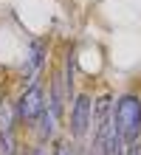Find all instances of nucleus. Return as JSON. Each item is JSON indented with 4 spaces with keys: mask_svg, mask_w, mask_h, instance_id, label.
Segmentation results:
<instances>
[{
    "mask_svg": "<svg viewBox=\"0 0 141 155\" xmlns=\"http://www.w3.org/2000/svg\"><path fill=\"white\" fill-rule=\"evenodd\" d=\"M113 124L119 127L124 144L141 141V96L121 93L113 99Z\"/></svg>",
    "mask_w": 141,
    "mask_h": 155,
    "instance_id": "obj_1",
    "label": "nucleus"
},
{
    "mask_svg": "<svg viewBox=\"0 0 141 155\" xmlns=\"http://www.w3.org/2000/svg\"><path fill=\"white\" fill-rule=\"evenodd\" d=\"M45 104H48V96H45L42 82H40V79L28 82V85H25V90H23L20 96H17V102H14L17 121H20L23 127H34V121L42 116Z\"/></svg>",
    "mask_w": 141,
    "mask_h": 155,
    "instance_id": "obj_2",
    "label": "nucleus"
},
{
    "mask_svg": "<svg viewBox=\"0 0 141 155\" xmlns=\"http://www.w3.org/2000/svg\"><path fill=\"white\" fill-rule=\"evenodd\" d=\"M90 127H93V99L88 93H79L68 104V135L85 144L90 135Z\"/></svg>",
    "mask_w": 141,
    "mask_h": 155,
    "instance_id": "obj_3",
    "label": "nucleus"
},
{
    "mask_svg": "<svg viewBox=\"0 0 141 155\" xmlns=\"http://www.w3.org/2000/svg\"><path fill=\"white\" fill-rule=\"evenodd\" d=\"M45 59H48V45L42 40H31L25 45V57H23V65H20V74L28 76V82H34L37 74L45 68Z\"/></svg>",
    "mask_w": 141,
    "mask_h": 155,
    "instance_id": "obj_4",
    "label": "nucleus"
},
{
    "mask_svg": "<svg viewBox=\"0 0 141 155\" xmlns=\"http://www.w3.org/2000/svg\"><path fill=\"white\" fill-rule=\"evenodd\" d=\"M48 110L59 118H65V110H68V93H65V79H62V74H54L51 79H48Z\"/></svg>",
    "mask_w": 141,
    "mask_h": 155,
    "instance_id": "obj_5",
    "label": "nucleus"
},
{
    "mask_svg": "<svg viewBox=\"0 0 141 155\" xmlns=\"http://www.w3.org/2000/svg\"><path fill=\"white\" fill-rule=\"evenodd\" d=\"M31 130H34V135H37V141H40V144H48V141H54V138H56V130H59V118H56V116L48 110V107H45L42 116L34 121Z\"/></svg>",
    "mask_w": 141,
    "mask_h": 155,
    "instance_id": "obj_6",
    "label": "nucleus"
},
{
    "mask_svg": "<svg viewBox=\"0 0 141 155\" xmlns=\"http://www.w3.org/2000/svg\"><path fill=\"white\" fill-rule=\"evenodd\" d=\"M124 152H127V144H124V138H121L119 127L113 124L110 130H107L105 144H102V155H124Z\"/></svg>",
    "mask_w": 141,
    "mask_h": 155,
    "instance_id": "obj_7",
    "label": "nucleus"
},
{
    "mask_svg": "<svg viewBox=\"0 0 141 155\" xmlns=\"http://www.w3.org/2000/svg\"><path fill=\"white\" fill-rule=\"evenodd\" d=\"M17 124L20 121H17L14 102H0V133H14Z\"/></svg>",
    "mask_w": 141,
    "mask_h": 155,
    "instance_id": "obj_8",
    "label": "nucleus"
},
{
    "mask_svg": "<svg viewBox=\"0 0 141 155\" xmlns=\"http://www.w3.org/2000/svg\"><path fill=\"white\" fill-rule=\"evenodd\" d=\"M51 155H90L88 150H82V141H56L51 147Z\"/></svg>",
    "mask_w": 141,
    "mask_h": 155,
    "instance_id": "obj_9",
    "label": "nucleus"
},
{
    "mask_svg": "<svg viewBox=\"0 0 141 155\" xmlns=\"http://www.w3.org/2000/svg\"><path fill=\"white\" fill-rule=\"evenodd\" d=\"M20 147H17L14 133H0V155H17Z\"/></svg>",
    "mask_w": 141,
    "mask_h": 155,
    "instance_id": "obj_10",
    "label": "nucleus"
},
{
    "mask_svg": "<svg viewBox=\"0 0 141 155\" xmlns=\"http://www.w3.org/2000/svg\"><path fill=\"white\" fill-rule=\"evenodd\" d=\"M17 155H51V150L45 147V144H40V141H37L34 147H25V150H20Z\"/></svg>",
    "mask_w": 141,
    "mask_h": 155,
    "instance_id": "obj_11",
    "label": "nucleus"
}]
</instances>
